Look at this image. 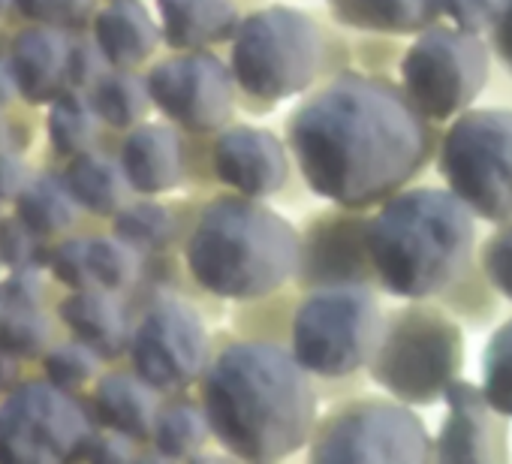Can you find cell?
I'll use <instances>...</instances> for the list:
<instances>
[{
    "label": "cell",
    "instance_id": "obj_1",
    "mask_svg": "<svg viewBox=\"0 0 512 464\" xmlns=\"http://www.w3.org/2000/svg\"><path fill=\"white\" fill-rule=\"evenodd\" d=\"M437 127L389 73L350 67L302 94L284 139L314 196L374 211L434 163Z\"/></svg>",
    "mask_w": 512,
    "mask_h": 464
},
{
    "label": "cell",
    "instance_id": "obj_2",
    "mask_svg": "<svg viewBox=\"0 0 512 464\" xmlns=\"http://www.w3.org/2000/svg\"><path fill=\"white\" fill-rule=\"evenodd\" d=\"M214 443L238 461H284L308 449L320 419L314 377L287 344L217 338L199 380Z\"/></svg>",
    "mask_w": 512,
    "mask_h": 464
},
{
    "label": "cell",
    "instance_id": "obj_3",
    "mask_svg": "<svg viewBox=\"0 0 512 464\" xmlns=\"http://www.w3.org/2000/svg\"><path fill=\"white\" fill-rule=\"evenodd\" d=\"M184 272L208 299H263L296 281L299 226L266 199L220 190L187 226Z\"/></svg>",
    "mask_w": 512,
    "mask_h": 464
},
{
    "label": "cell",
    "instance_id": "obj_4",
    "mask_svg": "<svg viewBox=\"0 0 512 464\" xmlns=\"http://www.w3.org/2000/svg\"><path fill=\"white\" fill-rule=\"evenodd\" d=\"M476 248V214L449 187L410 184L368 220L380 290L395 299H437L476 263Z\"/></svg>",
    "mask_w": 512,
    "mask_h": 464
},
{
    "label": "cell",
    "instance_id": "obj_5",
    "mask_svg": "<svg viewBox=\"0 0 512 464\" xmlns=\"http://www.w3.org/2000/svg\"><path fill=\"white\" fill-rule=\"evenodd\" d=\"M335 28L287 4L244 13L226 58L238 88V109L266 115L278 103L308 94L317 82L350 70L353 43Z\"/></svg>",
    "mask_w": 512,
    "mask_h": 464
},
{
    "label": "cell",
    "instance_id": "obj_6",
    "mask_svg": "<svg viewBox=\"0 0 512 464\" xmlns=\"http://www.w3.org/2000/svg\"><path fill=\"white\" fill-rule=\"evenodd\" d=\"M383 320L380 293L368 287H323L299 296L287 347L314 377L320 401H335V386L362 392V371L377 353Z\"/></svg>",
    "mask_w": 512,
    "mask_h": 464
},
{
    "label": "cell",
    "instance_id": "obj_7",
    "mask_svg": "<svg viewBox=\"0 0 512 464\" xmlns=\"http://www.w3.org/2000/svg\"><path fill=\"white\" fill-rule=\"evenodd\" d=\"M464 326L437 302L419 299L386 311L368 380L410 404H440L449 383L464 374Z\"/></svg>",
    "mask_w": 512,
    "mask_h": 464
},
{
    "label": "cell",
    "instance_id": "obj_8",
    "mask_svg": "<svg viewBox=\"0 0 512 464\" xmlns=\"http://www.w3.org/2000/svg\"><path fill=\"white\" fill-rule=\"evenodd\" d=\"M434 166L476 220H512V106L455 115L440 133Z\"/></svg>",
    "mask_w": 512,
    "mask_h": 464
},
{
    "label": "cell",
    "instance_id": "obj_9",
    "mask_svg": "<svg viewBox=\"0 0 512 464\" xmlns=\"http://www.w3.org/2000/svg\"><path fill=\"white\" fill-rule=\"evenodd\" d=\"M311 461H434L425 419L392 395L359 392L335 401L308 440Z\"/></svg>",
    "mask_w": 512,
    "mask_h": 464
},
{
    "label": "cell",
    "instance_id": "obj_10",
    "mask_svg": "<svg viewBox=\"0 0 512 464\" xmlns=\"http://www.w3.org/2000/svg\"><path fill=\"white\" fill-rule=\"evenodd\" d=\"M491 61L494 55L485 37L440 19L404 46L398 82L428 121L449 124L488 88Z\"/></svg>",
    "mask_w": 512,
    "mask_h": 464
},
{
    "label": "cell",
    "instance_id": "obj_11",
    "mask_svg": "<svg viewBox=\"0 0 512 464\" xmlns=\"http://www.w3.org/2000/svg\"><path fill=\"white\" fill-rule=\"evenodd\" d=\"M211 347L199 308L175 293H160L130 335L133 371L154 389L172 395L202 380Z\"/></svg>",
    "mask_w": 512,
    "mask_h": 464
},
{
    "label": "cell",
    "instance_id": "obj_12",
    "mask_svg": "<svg viewBox=\"0 0 512 464\" xmlns=\"http://www.w3.org/2000/svg\"><path fill=\"white\" fill-rule=\"evenodd\" d=\"M151 103L184 133L214 136L235 121L238 88L229 61L211 49L175 52L148 73Z\"/></svg>",
    "mask_w": 512,
    "mask_h": 464
},
{
    "label": "cell",
    "instance_id": "obj_13",
    "mask_svg": "<svg viewBox=\"0 0 512 464\" xmlns=\"http://www.w3.org/2000/svg\"><path fill=\"white\" fill-rule=\"evenodd\" d=\"M88 434V416L55 383H28L0 407V461L7 464L73 458Z\"/></svg>",
    "mask_w": 512,
    "mask_h": 464
},
{
    "label": "cell",
    "instance_id": "obj_14",
    "mask_svg": "<svg viewBox=\"0 0 512 464\" xmlns=\"http://www.w3.org/2000/svg\"><path fill=\"white\" fill-rule=\"evenodd\" d=\"M371 211L359 208H320L299 223V272L296 290L323 287H368L380 290L377 269L368 254Z\"/></svg>",
    "mask_w": 512,
    "mask_h": 464
},
{
    "label": "cell",
    "instance_id": "obj_15",
    "mask_svg": "<svg viewBox=\"0 0 512 464\" xmlns=\"http://www.w3.org/2000/svg\"><path fill=\"white\" fill-rule=\"evenodd\" d=\"M208 160L220 187L253 199L281 196L290 187L296 166L284 136L247 121H232L214 133Z\"/></svg>",
    "mask_w": 512,
    "mask_h": 464
},
{
    "label": "cell",
    "instance_id": "obj_16",
    "mask_svg": "<svg viewBox=\"0 0 512 464\" xmlns=\"http://www.w3.org/2000/svg\"><path fill=\"white\" fill-rule=\"evenodd\" d=\"M446 416L434 434V461L443 464H503L509 458V416H503L479 383L452 380Z\"/></svg>",
    "mask_w": 512,
    "mask_h": 464
},
{
    "label": "cell",
    "instance_id": "obj_17",
    "mask_svg": "<svg viewBox=\"0 0 512 464\" xmlns=\"http://www.w3.org/2000/svg\"><path fill=\"white\" fill-rule=\"evenodd\" d=\"M121 166L142 196H160L175 190L187 178V139L184 130L163 121H148L130 127L121 145Z\"/></svg>",
    "mask_w": 512,
    "mask_h": 464
},
{
    "label": "cell",
    "instance_id": "obj_18",
    "mask_svg": "<svg viewBox=\"0 0 512 464\" xmlns=\"http://www.w3.org/2000/svg\"><path fill=\"white\" fill-rule=\"evenodd\" d=\"M163 43L172 52L226 46L244 19L238 0H157Z\"/></svg>",
    "mask_w": 512,
    "mask_h": 464
},
{
    "label": "cell",
    "instance_id": "obj_19",
    "mask_svg": "<svg viewBox=\"0 0 512 464\" xmlns=\"http://www.w3.org/2000/svg\"><path fill=\"white\" fill-rule=\"evenodd\" d=\"M94 40L112 67L133 70L157 52L163 31L139 0H112L103 13H97Z\"/></svg>",
    "mask_w": 512,
    "mask_h": 464
},
{
    "label": "cell",
    "instance_id": "obj_20",
    "mask_svg": "<svg viewBox=\"0 0 512 464\" xmlns=\"http://www.w3.org/2000/svg\"><path fill=\"white\" fill-rule=\"evenodd\" d=\"M338 28L356 34L413 37L440 22V0H326Z\"/></svg>",
    "mask_w": 512,
    "mask_h": 464
},
{
    "label": "cell",
    "instance_id": "obj_21",
    "mask_svg": "<svg viewBox=\"0 0 512 464\" xmlns=\"http://www.w3.org/2000/svg\"><path fill=\"white\" fill-rule=\"evenodd\" d=\"M13 79L16 88L40 103L61 94L64 79H70V46L55 28L28 31L13 46Z\"/></svg>",
    "mask_w": 512,
    "mask_h": 464
},
{
    "label": "cell",
    "instance_id": "obj_22",
    "mask_svg": "<svg viewBox=\"0 0 512 464\" xmlns=\"http://www.w3.org/2000/svg\"><path fill=\"white\" fill-rule=\"evenodd\" d=\"M61 320L79 335L82 344H88L103 359H118L124 350H130V323L124 308L112 299L109 290L88 287L76 296L64 299Z\"/></svg>",
    "mask_w": 512,
    "mask_h": 464
},
{
    "label": "cell",
    "instance_id": "obj_23",
    "mask_svg": "<svg viewBox=\"0 0 512 464\" xmlns=\"http://www.w3.org/2000/svg\"><path fill=\"white\" fill-rule=\"evenodd\" d=\"M97 416L106 428L121 431L133 440H148L160 413V389L133 374H109L94 392Z\"/></svg>",
    "mask_w": 512,
    "mask_h": 464
},
{
    "label": "cell",
    "instance_id": "obj_24",
    "mask_svg": "<svg viewBox=\"0 0 512 464\" xmlns=\"http://www.w3.org/2000/svg\"><path fill=\"white\" fill-rule=\"evenodd\" d=\"M64 184L76 196L79 205L103 217H115L130 202V193H133L121 160L112 163L109 157L91 154V151L76 154V160L67 169Z\"/></svg>",
    "mask_w": 512,
    "mask_h": 464
},
{
    "label": "cell",
    "instance_id": "obj_25",
    "mask_svg": "<svg viewBox=\"0 0 512 464\" xmlns=\"http://www.w3.org/2000/svg\"><path fill=\"white\" fill-rule=\"evenodd\" d=\"M208 440H214V434H211V422L202 407V398H187L175 392L172 401L160 404L154 434H151V443L160 458H175V461L199 458Z\"/></svg>",
    "mask_w": 512,
    "mask_h": 464
},
{
    "label": "cell",
    "instance_id": "obj_26",
    "mask_svg": "<svg viewBox=\"0 0 512 464\" xmlns=\"http://www.w3.org/2000/svg\"><path fill=\"white\" fill-rule=\"evenodd\" d=\"M299 290L296 284L269 293L263 299H250V302H235L232 311V332L241 338H260V341H290V326H293V311L299 305Z\"/></svg>",
    "mask_w": 512,
    "mask_h": 464
},
{
    "label": "cell",
    "instance_id": "obj_27",
    "mask_svg": "<svg viewBox=\"0 0 512 464\" xmlns=\"http://www.w3.org/2000/svg\"><path fill=\"white\" fill-rule=\"evenodd\" d=\"M181 220L178 214L163 205V202H127L118 214H115V236H121L124 242H130L133 248L145 251V254H163L181 232Z\"/></svg>",
    "mask_w": 512,
    "mask_h": 464
},
{
    "label": "cell",
    "instance_id": "obj_28",
    "mask_svg": "<svg viewBox=\"0 0 512 464\" xmlns=\"http://www.w3.org/2000/svg\"><path fill=\"white\" fill-rule=\"evenodd\" d=\"M94 109L97 115L115 127V130H130L136 127L148 106H151V91H148V79H139L130 70H109L97 85H94Z\"/></svg>",
    "mask_w": 512,
    "mask_h": 464
},
{
    "label": "cell",
    "instance_id": "obj_29",
    "mask_svg": "<svg viewBox=\"0 0 512 464\" xmlns=\"http://www.w3.org/2000/svg\"><path fill=\"white\" fill-rule=\"evenodd\" d=\"M437 305H443L464 329H485L497 320L500 311V296L497 290L488 284V278L482 275L479 263H473L461 278H455L437 299H431Z\"/></svg>",
    "mask_w": 512,
    "mask_h": 464
},
{
    "label": "cell",
    "instance_id": "obj_30",
    "mask_svg": "<svg viewBox=\"0 0 512 464\" xmlns=\"http://www.w3.org/2000/svg\"><path fill=\"white\" fill-rule=\"evenodd\" d=\"M19 217L37 236H49L76 220V196L52 178H37L19 193Z\"/></svg>",
    "mask_w": 512,
    "mask_h": 464
},
{
    "label": "cell",
    "instance_id": "obj_31",
    "mask_svg": "<svg viewBox=\"0 0 512 464\" xmlns=\"http://www.w3.org/2000/svg\"><path fill=\"white\" fill-rule=\"evenodd\" d=\"M479 377L488 401L512 419V317L488 335L479 356Z\"/></svg>",
    "mask_w": 512,
    "mask_h": 464
},
{
    "label": "cell",
    "instance_id": "obj_32",
    "mask_svg": "<svg viewBox=\"0 0 512 464\" xmlns=\"http://www.w3.org/2000/svg\"><path fill=\"white\" fill-rule=\"evenodd\" d=\"M49 130H52V142H55L58 154L76 157V154L88 151V145L94 142V133H97L94 103H88L79 91L58 94L52 118H49Z\"/></svg>",
    "mask_w": 512,
    "mask_h": 464
},
{
    "label": "cell",
    "instance_id": "obj_33",
    "mask_svg": "<svg viewBox=\"0 0 512 464\" xmlns=\"http://www.w3.org/2000/svg\"><path fill=\"white\" fill-rule=\"evenodd\" d=\"M139 254L142 251L133 248L130 242H124L121 236H115V239H88V266H91L94 287L109 290V293L127 290L142 272Z\"/></svg>",
    "mask_w": 512,
    "mask_h": 464
},
{
    "label": "cell",
    "instance_id": "obj_34",
    "mask_svg": "<svg viewBox=\"0 0 512 464\" xmlns=\"http://www.w3.org/2000/svg\"><path fill=\"white\" fill-rule=\"evenodd\" d=\"M476 263L497 296L512 305V220L494 223L476 248Z\"/></svg>",
    "mask_w": 512,
    "mask_h": 464
},
{
    "label": "cell",
    "instance_id": "obj_35",
    "mask_svg": "<svg viewBox=\"0 0 512 464\" xmlns=\"http://www.w3.org/2000/svg\"><path fill=\"white\" fill-rule=\"evenodd\" d=\"M49 335V323L34 314V308L0 314V347H7L13 356H37L49 344Z\"/></svg>",
    "mask_w": 512,
    "mask_h": 464
},
{
    "label": "cell",
    "instance_id": "obj_36",
    "mask_svg": "<svg viewBox=\"0 0 512 464\" xmlns=\"http://www.w3.org/2000/svg\"><path fill=\"white\" fill-rule=\"evenodd\" d=\"M46 374L61 389H79L97 374V353L88 344H64L49 353Z\"/></svg>",
    "mask_w": 512,
    "mask_h": 464
},
{
    "label": "cell",
    "instance_id": "obj_37",
    "mask_svg": "<svg viewBox=\"0 0 512 464\" xmlns=\"http://www.w3.org/2000/svg\"><path fill=\"white\" fill-rule=\"evenodd\" d=\"M500 16V0H440V19L467 31L488 37Z\"/></svg>",
    "mask_w": 512,
    "mask_h": 464
},
{
    "label": "cell",
    "instance_id": "obj_38",
    "mask_svg": "<svg viewBox=\"0 0 512 464\" xmlns=\"http://www.w3.org/2000/svg\"><path fill=\"white\" fill-rule=\"evenodd\" d=\"M19 10L28 19L55 25V28H76L88 22L94 0H16Z\"/></svg>",
    "mask_w": 512,
    "mask_h": 464
},
{
    "label": "cell",
    "instance_id": "obj_39",
    "mask_svg": "<svg viewBox=\"0 0 512 464\" xmlns=\"http://www.w3.org/2000/svg\"><path fill=\"white\" fill-rule=\"evenodd\" d=\"M37 257V232L25 220H0V260L25 269Z\"/></svg>",
    "mask_w": 512,
    "mask_h": 464
},
{
    "label": "cell",
    "instance_id": "obj_40",
    "mask_svg": "<svg viewBox=\"0 0 512 464\" xmlns=\"http://www.w3.org/2000/svg\"><path fill=\"white\" fill-rule=\"evenodd\" d=\"M133 437L121 434V431H91L82 446L73 452V458H82V461H103V464H118V461H133L136 452H133Z\"/></svg>",
    "mask_w": 512,
    "mask_h": 464
},
{
    "label": "cell",
    "instance_id": "obj_41",
    "mask_svg": "<svg viewBox=\"0 0 512 464\" xmlns=\"http://www.w3.org/2000/svg\"><path fill=\"white\" fill-rule=\"evenodd\" d=\"M52 269H55L58 281H64V284L73 287V290H88V287H94L91 266H88V242H85V239L64 242V245L55 251V257H52Z\"/></svg>",
    "mask_w": 512,
    "mask_h": 464
},
{
    "label": "cell",
    "instance_id": "obj_42",
    "mask_svg": "<svg viewBox=\"0 0 512 464\" xmlns=\"http://www.w3.org/2000/svg\"><path fill=\"white\" fill-rule=\"evenodd\" d=\"M109 61L103 55V49L94 43H79L76 49H70V82L73 85H97L106 73H109Z\"/></svg>",
    "mask_w": 512,
    "mask_h": 464
},
{
    "label": "cell",
    "instance_id": "obj_43",
    "mask_svg": "<svg viewBox=\"0 0 512 464\" xmlns=\"http://www.w3.org/2000/svg\"><path fill=\"white\" fill-rule=\"evenodd\" d=\"M485 40H488L491 55L500 64V70L512 76V0H500L497 25L491 28V34Z\"/></svg>",
    "mask_w": 512,
    "mask_h": 464
},
{
    "label": "cell",
    "instance_id": "obj_44",
    "mask_svg": "<svg viewBox=\"0 0 512 464\" xmlns=\"http://www.w3.org/2000/svg\"><path fill=\"white\" fill-rule=\"evenodd\" d=\"M4 296L13 308H34L43 296V287H40V278L34 272H28V266L22 272H16L7 287H4Z\"/></svg>",
    "mask_w": 512,
    "mask_h": 464
},
{
    "label": "cell",
    "instance_id": "obj_45",
    "mask_svg": "<svg viewBox=\"0 0 512 464\" xmlns=\"http://www.w3.org/2000/svg\"><path fill=\"white\" fill-rule=\"evenodd\" d=\"M28 169L19 157L4 154L0 157V196H19L28 187Z\"/></svg>",
    "mask_w": 512,
    "mask_h": 464
},
{
    "label": "cell",
    "instance_id": "obj_46",
    "mask_svg": "<svg viewBox=\"0 0 512 464\" xmlns=\"http://www.w3.org/2000/svg\"><path fill=\"white\" fill-rule=\"evenodd\" d=\"M13 374H16V356L7 347H0V383H10Z\"/></svg>",
    "mask_w": 512,
    "mask_h": 464
},
{
    "label": "cell",
    "instance_id": "obj_47",
    "mask_svg": "<svg viewBox=\"0 0 512 464\" xmlns=\"http://www.w3.org/2000/svg\"><path fill=\"white\" fill-rule=\"evenodd\" d=\"M13 88H16V79L4 73V67H0V103H7L13 97Z\"/></svg>",
    "mask_w": 512,
    "mask_h": 464
},
{
    "label": "cell",
    "instance_id": "obj_48",
    "mask_svg": "<svg viewBox=\"0 0 512 464\" xmlns=\"http://www.w3.org/2000/svg\"><path fill=\"white\" fill-rule=\"evenodd\" d=\"M10 154V130L4 124V118H0V157Z\"/></svg>",
    "mask_w": 512,
    "mask_h": 464
},
{
    "label": "cell",
    "instance_id": "obj_49",
    "mask_svg": "<svg viewBox=\"0 0 512 464\" xmlns=\"http://www.w3.org/2000/svg\"><path fill=\"white\" fill-rule=\"evenodd\" d=\"M10 4H13V0H0V13H4V10H7Z\"/></svg>",
    "mask_w": 512,
    "mask_h": 464
},
{
    "label": "cell",
    "instance_id": "obj_50",
    "mask_svg": "<svg viewBox=\"0 0 512 464\" xmlns=\"http://www.w3.org/2000/svg\"><path fill=\"white\" fill-rule=\"evenodd\" d=\"M0 314H4V308H0Z\"/></svg>",
    "mask_w": 512,
    "mask_h": 464
}]
</instances>
